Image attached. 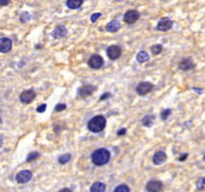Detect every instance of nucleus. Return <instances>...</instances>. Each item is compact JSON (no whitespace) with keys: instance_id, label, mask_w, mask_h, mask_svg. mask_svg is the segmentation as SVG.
Returning a JSON list of instances; mask_svg holds the SVG:
<instances>
[{"instance_id":"f8f14e48","label":"nucleus","mask_w":205,"mask_h":192,"mask_svg":"<svg viewBox=\"0 0 205 192\" xmlns=\"http://www.w3.org/2000/svg\"><path fill=\"white\" fill-rule=\"evenodd\" d=\"M13 47V42L9 38H1L0 39V52H8Z\"/></svg>"},{"instance_id":"b1692460","label":"nucleus","mask_w":205,"mask_h":192,"mask_svg":"<svg viewBox=\"0 0 205 192\" xmlns=\"http://www.w3.org/2000/svg\"><path fill=\"white\" fill-rule=\"evenodd\" d=\"M114 191L115 192H129L130 191V188L128 187V185H125V184H122V185H119V187L115 188Z\"/></svg>"},{"instance_id":"412c9836","label":"nucleus","mask_w":205,"mask_h":192,"mask_svg":"<svg viewBox=\"0 0 205 192\" xmlns=\"http://www.w3.org/2000/svg\"><path fill=\"white\" fill-rule=\"evenodd\" d=\"M70 160H71V155H70V153H65V155H62V156L58 158V163L64 165V164H66V163H68Z\"/></svg>"},{"instance_id":"7ed1b4c3","label":"nucleus","mask_w":205,"mask_h":192,"mask_svg":"<svg viewBox=\"0 0 205 192\" xmlns=\"http://www.w3.org/2000/svg\"><path fill=\"white\" fill-rule=\"evenodd\" d=\"M172 26H173V22L171 21L170 18L169 17H163V18H161L159 21L156 28L159 31H162V32H166V31L171 30Z\"/></svg>"},{"instance_id":"9d476101","label":"nucleus","mask_w":205,"mask_h":192,"mask_svg":"<svg viewBox=\"0 0 205 192\" xmlns=\"http://www.w3.org/2000/svg\"><path fill=\"white\" fill-rule=\"evenodd\" d=\"M32 179V173L30 170H21L16 175V181L19 184H24Z\"/></svg>"},{"instance_id":"5701e85b","label":"nucleus","mask_w":205,"mask_h":192,"mask_svg":"<svg viewBox=\"0 0 205 192\" xmlns=\"http://www.w3.org/2000/svg\"><path fill=\"white\" fill-rule=\"evenodd\" d=\"M196 188L197 190H205V177H201L198 181H197V184H196Z\"/></svg>"},{"instance_id":"9b49d317","label":"nucleus","mask_w":205,"mask_h":192,"mask_svg":"<svg viewBox=\"0 0 205 192\" xmlns=\"http://www.w3.org/2000/svg\"><path fill=\"white\" fill-rule=\"evenodd\" d=\"M163 183L161 181H150L147 183L146 185V190L147 191H154V192H159L163 190Z\"/></svg>"},{"instance_id":"c9c22d12","label":"nucleus","mask_w":205,"mask_h":192,"mask_svg":"<svg viewBox=\"0 0 205 192\" xmlns=\"http://www.w3.org/2000/svg\"><path fill=\"white\" fill-rule=\"evenodd\" d=\"M204 160H205V155H204Z\"/></svg>"},{"instance_id":"7c9ffc66","label":"nucleus","mask_w":205,"mask_h":192,"mask_svg":"<svg viewBox=\"0 0 205 192\" xmlns=\"http://www.w3.org/2000/svg\"><path fill=\"white\" fill-rule=\"evenodd\" d=\"M10 0H0V6H7L9 5Z\"/></svg>"},{"instance_id":"473e14b6","label":"nucleus","mask_w":205,"mask_h":192,"mask_svg":"<svg viewBox=\"0 0 205 192\" xmlns=\"http://www.w3.org/2000/svg\"><path fill=\"white\" fill-rule=\"evenodd\" d=\"M125 132H126V130L125 129H122V130H120L119 132H117V135H123V134H125Z\"/></svg>"},{"instance_id":"a211bd4d","label":"nucleus","mask_w":205,"mask_h":192,"mask_svg":"<svg viewBox=\"0 0 205 192\" xmlns=\"http://www.w3.org/2000/svg\"><path fill=\"white\" fill-rule=\"evenodd\" d=\"M105 190H106V185L104 183H102V182H95L90 188L91 192H96V191L104 192Z\"/></svg>"},{"instance_id":"6ab92c4d","label":"nucleus","mask_w":205,"mask_h":192,"mask_svg":"<svg viewBox=\"0 0 205 192\" xmlns=\"http://www.w3.org/2000/svg\"><path fill=\"white\" fill-rule=\"evenodd\" d=\"M154 115H146L144 118H142L141 123L144 126H146V127H150L154 123Z\"/></svg>"},{"instance_id":"39448f33","label":"nucleus","mask_w":205,"mask_h":192,"mask_svg":"<svg viewBox=\"0 0 205 192\" xmlns=\"http://www.w3.org/2000/svg\"><path fill=\"white\" fill-rule=\"evenodd\" d=\"M139 17H140L139 11L132 9V10H129L125 13L123 19H124V22L126 23V24H133V23H136L137 21L139 19Z\"/></svg>"},{"instance_id":"c85d7f7f","label":"nucleus","mask_w":205,"mask_h":192,"mask_svg":"<svg viewBox=\"0 0 205 192\" xmlns=\"http://www.w3.org/2000/svg\"><path fill=\"white\" fill-rule=\"evenodd\" d=\"M100 16H102V14H100V13H95V14H92V15H91V22L95 23Z\"/></svg>"},{"instance_id":"c756f323","label":"nucleus","mask_w":205,"mask_h":192,"mask_svg":"<svg viewBox=\"0 0 205 192\" xmlns=\"http://www.w3.org/2000/svg\"><path fill=\"white\" fill-rule=\"evenodd\" d=\"M46 108H47V105L43 103V105H41V106H39V107L37 108V112H38V113H43L46 110Z\"/></svg>"},{"instance_id":"e433bc0d","label":"nucleus","mask_w":205,"mask_h":192,"mask_svg":"<svg viewBox=\"0 0 205 192\" xmlns=\"http://www.w3.org/2000/svg\"><path fill=\"white\" fill-rule=\"evenodd\" d=\"M0 122H1V118H0Z\"/></svg>"},{"instance_id":"6e6552de","label":"nucleus","mask_w":205,"mask_h":192,"mask_svg":"<svg viewBox=\"0 0 205 192\" xmlns=\"http://www.w3.org/2000/svg\"><path fill=\"white\" fill-rule=\"evenodd\" d=\"M35 92L33 90H25L23 91L19 96V100L23 102V103H31V102L34 100L35 98Z\"/></svg>"},{"instance_id":"393cba45","label":"nucleus","mask_w":205,"mask_h":192,"mask_svg":"<svg viewBox=\"0 0 205 192\" xmlns=\"http://www.w3.org/2000/svg\"><path fill=\"white\" fill-rule=\"evenodd\" d=\"M171 113H172L171 109H164V110H162V113H161V119H162V121L168 119V117L171 115Z\"/></svg>"},{"instance_id":"4468645a","label":"nucleus","mask_w":205,"mask_h":192,"mask_svg":"<svg viewBox=\"0 0 205 192\" xmlns=\"http://www.w3.org/2000/svg\"><path fill=\"white\" fill-rule=\"evenodd\" d=\"M179 68L182 71H190V69L195 68V64L192 59L186 58V59H182L181 62L179 63Z\"/></svg>"},{"instance_id":"4be33fe9","label":"nucleus","mask_w":205,"mask_h":192,"mask_svg":"<svg viewBox=\"0 0 205 192\" xmlns=\"http://www.w3.org/2000/svg\"><path fill=\"white\" fill-rule=\"evenodd\" d=\"M162 50H163V47H162L161 45H155L150 48V51H152V54H153V55H159Z\"/></svg>"},{"instance_id":"cd10ccee","label":"nucleus","mask_w":205,"mask_h":192,"mask_svg":"<svg viewBox=\"0 0 205 192\" xmlns=\"http://www.w3.org/2000/svg\"><path fill=\"white\" fill-rule=\"evenodd\" d=\"M64 109H66V105H65V103H58L56 107H55V110H56V112H62Z\"/></svg>"},{"instance_id":"f03ea898","label":"nucleus","mask_w":205,"mask_h":192,"mask_svg":"<svg viewBox=\"0 0 205 192\" xmlns=\"http://www.w3.org/2000/svg\"><path fill=\"white\" fill-rule=\"evenodd\" d=\"M106 126V118L103 115H98L95 116L94 118H91L88 123V129L89 131L94 132V133H99L102 132Z\"/></svg>"},{"instance_id":"2eb2a0df","label":"nucleus","mask_w":205,"mask_h":192,"mask_svg":"<svg viewBox=\"0 0 205 192\" xmlns=\"http://www.w3.org/2000/svg\"><path fill=\"white\" fill-rule=\"evenodd\" d=\"M165 160H166V155H165L164 151H157L153 156V163L155 165L163 164Z\"/></svg>"},{"instance_id":"ddd939ff","label":"nucleus","mask_w":205,"mask_h":192,"mask_svg":"<svg viewBox=\"0 0 205 192\" xmlns=\"http://www.w3.org/2000/svg\"><path fill=\"white\" fill-rule=\"evenodd\" d=\"M67 35V30L63 25H58L54 31H52V36L55 39H61V38H65Z\"/></svg>"},{"instance_id":"bb28decb","label":"nucleus","mask_w":205,"mask_h":192,"mask_svg":"<svg viewBox=\"0 0 205 192\" xmlns=\"http://www.w3.org/2000/svg\"><path fill=\"white\" fill-rule=\"evenodd\" d=\"M39 156H40L39 153H31L28 156V159H26V160H28V161H32L33 159H37L38 157H39Z\"/></svg>"},{"instance_id":"2f4dec72","label":"nucleus","mask_w":205,"mask_h":192,"mask_svg":"<svg viewBox=\"0 0 205 192\" xmlns=\"http://www.w3.org/2000/svg\"><path fill=\"white\" fill-rule=\"evenodd\" d=\"M109 97H111V93H107V92H106V93H104V95L100 97V100H105L106 98H109Z\"/></svg>"},{"instance_id":"dca6fc26","label":"nucleus","mask_w":205,"mask_h":192,"mask_svg":"<svg viewBox=\"0 0 205 192\" xmlns=\"http://www.w3.org/2000/svg\"><path fill=\"white\" fill-rule=\"evenodd\" d=\"M120 28H121V24H120L119 21H112L106 25V31L111 32V33H114V32H117Z\"/></svg>"},{"instance_id":"0eeeda50","label":"nucleus","mask_w":205,"mask_h":192,"mask_svg":"<svg viewBox=\"0 0 205 192\" xmlns=\"http://www.w3.org/2000/svg\"><path fill=\"white\" fill-rule=\"evenodd\" d=\"M107 56L109 59H112V60H115V59H117L120 58L121 56V54H122V50H121V48H120L119 45H109L107 48Z\"/></svg>"},{"instance_id":"20e7f679","label":"nucleus","mask_w":205,"mask_h":192,"mask_svg":"<svg viewBox=\"0 0 205 192\" xmlns=\"http://www.w3.org/2000/svg\"><path fill=\"white\" fill-rule=\"evenodd\" d=\"M153 88L154 86L150 82H140L137 86L136 91L139 96H145V95H147L153 90Z\"/></svg>"},{"instance_id":"72a5a7b5","label":"nucleus","mask_w":205,"mask_h":192,"mask_svg":"<svg viewBox=\"0 0 205 192\" xmlns=\"http://www.w3.org/2000/svg\"><path fill=\"white\" fill-rule=\"evenodd\" d=\"M187 157H188V155H187V153H182V156H181V157H179V158H178V159H179V160H181V161H182V160H185V159L187 158Z\"/></svg>"},{"instance_id":"f3484780","label":"nucleus","mask_w":205,"mask_h":192,"mask_svg":"<svg viewBox=\"0 0 205 192\" xmlns=\"http://www.w3.org/2000/svg\"><path fill=\"white\" fill-rule=\"evenodd\" d=\"M83 4V0H67L66 1V6L70 9H78Z\"/></svg>"},{"instance_id":"aec40b11","label":"nucleus","mask_w":205,"mask_h":192,"mask_svg":"<svg viewBox=\"0 0 205 192\" xmlns=\"http://www.w3.org/2000/svg\"><path fill=\"white\" fill-rule=\"evenodd\" d=\"M137 60L139 63H146L149 60V55H148L146 51H140L138 52L137 55Z\"/></svg>"},{"instance_id":"1a4fd4ad","label":"nucleus","mask_w":205,"mask_h":192,"mask_svg":"<svg viewBox=\"0 0 205 192\" xmlns=\"http://www.w3.org/2000/svg\"><path fill=\"white\" fill-rule=\"evenodd\" d=\"M96 89L97 88L95 85H91V84L83 85V86H81L79 89V96L82 97V98H87V97L91 96L96 91Z\"/></svg>"},{"instance_id":"a878e982","label":"nucleus","mask_w":205,"mask_h":192,"mask_svg":"<svg viewBox=\"0 0 205 192\" xmlns=\"http://www.w3.org/2000/svg\"><path fill=\"white\" fill-rule=\"evenodd\" d=\"M30 18H31V15L28 14V11H25V13H22V15L19 17V19H21V23H26L30 21Z\"/></svg>"},{"instance_id":"f257e3e1","label":"nucleus","mask_w":205,"mask_h":192,"mask_svg":"<svg viewBox=\"0 0 205 192\" xmlns=\"http://www.w3.org/2000/svg\"><path fill=\"white\" fill-rule=\"evenodd\" d=\"M111 159V153L105 148L97 149L96 151H94L91 155V160L96 166H103V165L107 164Z\"/></svg>"},{"instance_id":"423d86ee","label":"nucleus","mask_w":205,"mask_h":192,"mask_svg":"<svg viewBox=\"0 0 205 192\" xmlns=\"http://www.w3.org/2000/svg\"><path fill=\"white\" fill-rule=\"evenodd\" d=\"M88 65L94 69H99L104 65V59L99 55H92L88 60Z\"/></svg>"},{"instance_id":"f704fd0d","label":"nucleus","mask_w":205,"mask_h":192,"mask_svg":"<svg viewBox=\"0 0 205 192\" xmlns=\"http://www.w3.org/2000/svg\"><path fill=\"white\" fill-rule=\"evenodd\" d=\"M61 191H62V192H67V191H71V189H62Z\"/></svg>"}]
</instances>
